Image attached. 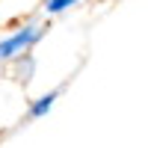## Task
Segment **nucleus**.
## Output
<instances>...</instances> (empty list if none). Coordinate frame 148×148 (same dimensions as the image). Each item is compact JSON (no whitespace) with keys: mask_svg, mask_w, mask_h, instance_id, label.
Segmentation results:
<instances>
[{"mask_svg":"<svg viewBox=\"0 0 148 148\" xmlns=\"http://www.w3.org/2000/svg\"><path fill=\"white\" fill-rule=\"evenodd\" d=\"M45 36V27H36V24H27V27H21L18 33H12L9 39L0 42V62H6V59H18L24 53H30V47L36 45Z\"/></svg>","mask_w":148,"mask_h":148,"instance_id":"f257e3e1","label":"nucleus"},{"mask_svg":"<svg viewBox=\"0 0 148 148\" xmlns=\"http://www.w3.org/2000/svg\"><path fill=\"white\" fill-rule=\"evenodd\" d=\"M12 62H15V80L27 86V83L33 80V68H36L33 53H24V56H18V59H12Z\"/></svg>","mask_w":148,"mask_h":148,"instance_id":"f03ea898","label":"nucleus"},{"mask_svg":"<svg viewBox=\"0 0 148 148\" xmlns=\"http://www.w3.org/2000/svg\"><path fill=\"white\" fill-rule=\"evenodd\" d=\"M53 101H56V92H47V95H42L36 104H30V119H39V116H45L47 110L53 107Z\"/></svg>","mask_w":148,"mask_h":148,"instance_id":"7ed1b4c3","label":"nucleus"},{"mask_svg":"<svg viewBox=\"0 0 148 148\" xmlns=\"http://www.w3.org/2000/svg\"><path fill=\"white\" fill-rule=\"evenodd\" d=\"M74 3H80V0H47V12L51 15H56V12H62V9H68V6H74Z\"/></svg>","mask_w":148,"mask_h":148,"instance_id":"20e7f679","label":"nucleus"}]
</instances>
